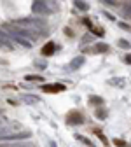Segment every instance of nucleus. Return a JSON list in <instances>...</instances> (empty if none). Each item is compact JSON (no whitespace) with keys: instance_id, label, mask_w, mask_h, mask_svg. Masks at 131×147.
Listing matches in <instances>:
<instances>
[{"instance_id":"12","label":"nucleus","mask_w":131,"mask_h":147,"mask_svg":"<svg viewBox=\"0 0 131 147\" xmlns=\"http://www.w3.org/2000/svg\"><path fill=\"white\" fill-rule=\"evenodd\" d=\"M95 116H96L98 119H105V117H107V112H105V110H101V109H98L96 112H95Z\"/></svg>"},{"instance_id":"17","label":"nucleus","mask_w":131,"mask_h":147,"mask_svg":"<svg viewBox=\"0 0 131 147\" xmlns=\"http://www.w3.org/2000/svg\"><path fill=\"white\" fill-rule=\"evenodd\" d=\"M75 138H77V140H82V142H84V144H87V145H91V147H93V144H91V142H89V140H87V138H84V137H82V135H77V137H75Z\"/></svg>"},{"instance_id":"23","label":"nucleus","mask_w":131,"mask_h":147,"mask_svg":"<svg viewBox=\"0 0 131 147\" xmlns=\"http://www.w3.org/2000/svg\"><path fill=\"white\" fill-rule=\"evenodd\" d=\"M119 26H121V28H124V30H129V26H128L126 23H119Z\"/></svg>"},{"instance_id":"11","label":"nucleus","mask_w":131,"mask_h":147,"mask_svg":"<svg viewBox=\"0 0 131 147\" xmlns=\"http://www.w3.org/2000/svg\"><path fill=\"white\" fill-rule=\"evenodd\" d=\"M119 46H121L122 49H129V47H131L129 40H126V39H121V40H119Z\"/></svg>"},{"instance_id":"6","label":"nucleus","mask_w":131,"mask_h":147,"mask_svg":"<svg viewBox=\"0 0 131 147\" xmlns=\"http://www.w3.org/2000/svg\"><path fill=\"white\" fill-rule=\"evenodd\" d=\"M0 147H35L32 142H25V140H21V142H11V144H2Z\"/></svg>"},{"instance_id":"21","label":"nucleus","mask_w":131,"mask_h":147,"mask_svg":"<svg viewBox=\"0 0 131 147\" xmlns=\"http://www.w3.org/2000/svg\"><path fill=\"white\" fill-rule=\"evenodd\" d=\"M124 63H129V65H131V54H128V56H124Z\"/></svg>"},{"instance_id":"9","label":"nucleus","mask_w":131,"mask_h":147,"mask_svg":"<svg viewBox=\"0 0 131 147\" xmlns=\"http://www.w3.org/2000/svg\"><path fill=\"white\" fill-rule=\"evenodd\" d=\"M54 49H56V47H54V44H52V42H49V44L42 49V54H44V56H49V54H52V53H54Z\"/></svg>"},{"instance_id":"2","label":"nucleus","mask_w":131,"mask_h":147,"mask_svg":"<svg viewBox=\"0 0 131 147\" xmlns=\"http://www.w3.org/2000/svg\"><path fill=\"white\" fill-rule=\"evenodd\" d=\"M32 137L30 131H19V133H9L5 137L0 138V142H9V140H17V142H21V140H28Z\"/></svg>"},{"instance_id":"22","label":"nucleus","mask_w":131,"mask_h":147,"mask_svg":"<svg viewBox=\"0 0 131 147\" xmlns=\"http://www.w3.org/2000/svg\"><path fill=\"white\" fill-rule=\"evenodd\" d=\"M105 16H107V18H108V20H112V21H114V20H116V16H112V14H110V12H105Z\"/></svg>"},{"instance_id":"14","label":"nucleus","mask_w":131,"mask_h":147,"mask_svg":"<svg viewBox=\"0 0 131 147\" xmlns=\"http://www.w3.org/2000/svg\"><path fill=\"white\" fill-rule=\"evenodd\" d=\"M91 102L96 103V105H100V103H103V98H101V96H96V95H93V96H91Z\"/></svg>"},{"instance_id":"4","label":"nucleus","mask_w":131,"mask_h":147,"mask_svg":"<svg viewBox=\"0 0 131 147\" xmlns=\"http://www.w3.org/2000/svg\"><path fill=\"white\" fill-rule=\"evenodd\" d=\"M46 11H47L46 2H40V0H37V2L32 4V12H35V14H46Z\"/></svg>"},{"instance_id":"16","label":"nucleus","mask_w":131,"mask_h":147,"mask_svg":"<svg viewBox=\"0 0 131 147\" xmlns=\"http://www.w3.org/2000/svg\"><path fill=\"white\" fill-rule=\"evenodd\" d=\"M25 79H26V81H42L40 76H26Z\"/></svg>"},{"instance_id":"18","label":"nucleus","mask_w":131,"mask_h":147,"mask_svg":"<svg viewBox=\"0 0 131 147\" xmlns=\"http://www.w3.org/2000/svg\"><path fill=\"white\" fill-rule=\"evenodd\" d=\"M108 49V46H105V44H100V46H96V51H107Z\"/></svg>"},{"instance_id":"24","label":"nucleus","mask_w":131,"mask_h":147,"mask_svg":"<svg viewBox=\"0 0 131 147\" xmlns=\"http://www.w3.org/2000/svg\"><path fill=\"white\" fill-rule=\"evenodd\" d=\"M49 145H51V147H56V142H51Z\"/></svg>"},{"instance_id":"13","label":"nucleus","mask_w":131,"mask_h":147,"mask_svg":"<svg viewBox=\"0 0 131 147\" xmlns=\"http://www.w3.org/2000/svg\"><path fill=\"white\" fill-rule=\"evenodd\" d=\"M110 82H112V84H117V88H122V86H124V79H121V77H117V79H112Z\"/></svg>"},{"instance_id":"3","label":"nucleus","mask_w":131,"mask_h":147,"mask_svg":"<svg viewBox=\"0 0 131 147\" xmlns=\"http://www.w3.org/2000/svg\"><path fill=\"white\" fill-rule=\"evenodd\" d=\"M17 25L30 26V28H37V30H40V28L44 26V23L39 21V20H19V21H17Z\"/></svg>"},{"instance_id":"15","label":"nucleus","mask_w":131,"mask_h":147,"mask_svg":"<svg viewBox=\"0 0 131 147\" xmlns=\"http://www.w3.org/2000/svg\"><path fill=\"white\" fill-rule=\"evenodd\" d=\"M25 100H26L28 103H32V102H33V103H35V102H39V98H37V96H33V95H28V96H25Z\"/></svg>"},{"instance_id":"8","label":"nucleus","mask_w":131,"mask_h":147,"mask_svg":"<svg viewBox=\"0 0 131 147\" xmlns=\"http://www.w3.org/2000/svg\"><path fill=\"white\" fill-rule=\"evenodd\" d=\"M82 65H84V58H82V56H79V58H73V60H72V63H70V67H72L73 70L81 68Z\"/></svg>"},{"instance_id":"20","label":"nucleus","mask_w":131,"mask_h":147,"mask_svg":"<svg viewBox=\"0 0 131 147\" xmlns=\"http://www.w3.org/2000/svg\"><path fill=\"white\" fill-rule=\"evenodd\" d=\"M96 135H98V137L101 138V142H107V138H105V135H103L101 131H96Z\"/></svg>"},{"instance_id":"1","label":"nucleus","mask_w":131,"mask_h":147,"mask_svg":"<svg viewBox=\"0 0 131 147\" xmlns=\"http://www.w3.org/2000/svg\"><path fill=\"white\" fill-rule=\"evenodd\" d=\"M9 33L12 35V39L17 42V44H21L25 47H33V39H30V37H25L21 33H17V30H9Z\"/></svg>"},{"instance_id":"10","label":"nucleus","mask_w":131,"mask_h":147,"mask_svg":"<svg viewBox=\"0 0 131 147\" xmlns=\"http://www.w3.org/2000/svg\"><path fill=\"white\" fill-rule=\"evenodd\" d=\"M73 5H75L77 9H81V11H87V4H84L82 0H75V2H73Z\"/></svg>"},{"instance_id":"7","label":"nucleus","mask_w":131,"mask_h":147,"mask_svg":"<svg viewBox=\"0 0 131 147\" xmlns=\"http://www.w3.org/2000/svg\"><path fill=\"white\" fill-rule=\"evenodd\" d=\"M68 123H70V124H72V123H73V124H82V123H84V117H82L79 112H72V114L68 116Z\"/></svg>"},{"instance_id":"5","label":"nucleus","mask_w":131,"mask_h":147,"mask_svg":"<svg viewBox=\"0 0 131 147\" xmlns=\"http://www.w3.org/2000/svg\"><path fill=\"white\" fill-rule=\"evenodd\" d=\"M67 86L63 84H47V86H42V89L46 93H58V91H65Z\"/></svg>"},{"instance_id":"19","label":"nucleus","mask_w":131,"mask_h":147,"mask_svg":"<svg viewBox=\"0 0 131 147\" xmlns=\"http://www.w3.org/2000/svg\"><path fill=\"white\" fill-rule=\"evenodd\" d=\"M114 144H116L117 147H124V142H122V140H119V138H116V140H114Z\"/></svg>"}]
</instances>
